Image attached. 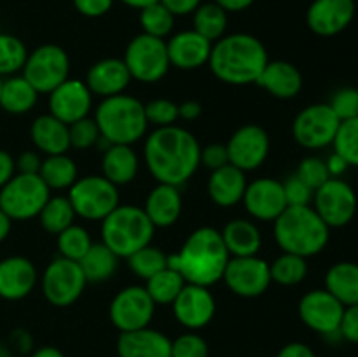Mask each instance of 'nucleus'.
<instances>
[{
    "instance_id": "nucleus-1",
    "label": "nucleus",
    "mask_w": 358,
    "mask_h": 357,
    "mask_svg": "<svg viewBox=\"0 0 358 357\" xmlns=\"http://www.w3.org/2000/svg\"><path fill=\"white\" fill-rule=\"evenodd\" d=\"M201 146L189 130L182 126L156 128L147 135L143 160L157 184L180 188L201 164Z\"/></svg>"
},
{
    "instance_id": "nucleus-2",
    "label": "nucleus",
    "mask_w": 358,
    "mask_h": 357,
    "mask_svg": "<svg viewBox=\"0 0 358 357\" xmlns=\"http://www.w3.org/2000/svg\"><path fill=\"white\" fill-rule=\"evenodd\" d=\"M229 258L220 231L203 226L189 234L177 254L168 255V266L177 270L187 284L210 287L222 280Z\"/></svg>"
},
{
    "instance_id": "nucleus-3",
    "label": "nucleus",
    "mask_w": 358,
    "mask_h": 357,
    "mask_svg": "<svg viewBox=\"0 0 358 357\" xmlns=\"http://www.w3.org/2000/svg\"><path fill=\"white\" fill-rule=\"evenodd\" d=\"M268 62V51L257 37L231 34L213 42L208 65L213 76L222 83L248 86L257 83Z\"/></svg>"
},
{
    "instance_id": "nucleus-4",
    "label": "nucleus",
    "mask_w": 358,
    "mask_h": 357,
    "mask_svg": "<svg viewBox=\"0 0 358 357\" xmlns=\"http://www.w3.org/2000/svg\"><path fill=\"white\" fill-rule=\"evenodd\" d=\"M275 240L283 252L311 258L327 247L331 227L311 205L287 206L275 220Z\"/></svg>"
},
{
    "instance_id": "nucleus-5",
    "label": "nucleus",
    "mask_w": 358,
    "mask_h": 357,
    "mask_svg": "<svg viewBox=\"0 0 358 357\" xmlns=\"http://www.w3.org/2000/svg\"><path fill=\"white\" fill-rule=\"evenodd\" d=\"M94 121L100 130L101 140L108 142V146H133L145 136L149 128L145 105L126 93L103 98L94 112Z\"/></svg>"
},
{
    "instance_id": "nucleus-6",
    "label": "nucleus",
    "mask_w": 358,
    "mask_h": 357,
    "mask_svg": "<svg viewBox=\"0 0 358 357\" xmlns=\"http://www.w3.org/2000/svg\"><path fill=\"white\" fill-rule=\"evenodd\" d=\"M156 227L145 210L135 205H117L101 220V241L117 258H129L152 244Z\"/></svg>"
},
{
    "instance_id": "nucleus-7",
    "label": "nucleus",
    "mask_w": 358,
    "mask_h": 357,
    "mask_svg": "<svg viewBox=\"0 0 358 357\" xmlns=\"http://www.w3.org/2000/svg\"><path fill=\"white\" fill-rule=\"evenodd\" d=\"M49 198L51 189L38 174H16L0 188V209L13 220L38 217Z\"/></svg>"
},
{
    "instance_id": "nucleus-8",
    "label": "nucleus",
    "mask_w": 358,
    "mask_h": 357,
    "mask_svg": "<svg viewBox=\"0 0 358 357\" xmlns=\"http://www.w3.org/2000/svg\"><path fill=\"white\" fill-rule=\"evenodd\" d=\"M131 79L143 84H152L163 79L170 70V58L164 38L140 34L126 46L124 58Z\"/></svg>"
},
{
    "instance_id": "nucleus-9",
    "label": "nucleus",
    "mask_w": 358,
    "mask_h": 357,
    "mask_svg": "<svg viewBox=\"0 0 358 357\" xmlns=\"http://www.w3.org/2000/svg\"><path fill=\"white\" fill-rule=\"evenodd\" d=\"M66 196L76 216L86 220H103L119 205L117 186L112 184L103 175L77 178Z\"/></svg>"
},
{
    "instance_id": "nucleus-10",
    "label": "nucleus",
    "mask_w": 358,
    "mask_h": 357,
    "mask_svg": "<svg viewBox=\"0 0 358 357\" xmlns=\"http://www.w3.org/2000/svg\"><path fill=\"white\" fill-rule=\"evenodd\" d=\"M23 77L38 94H49L70 77V58L56 44H42L31 52L23 66Z\"/></svg>"
},
{
    "instance_id": "nucleus-11",
    "label": "nucleus",
    "mask_w": 358,
    "mask_h": 357,
    "mask_svg": "<svg viewBox=\"0 0 358 357\" xmlns=\"http://www.w3.org/2000/svg\"><path fill=\"white\" fill-rule=\"evenodd\" d=\"M86 276L77 261L66 258H56L45 266L42 273V293L49 304L66 308L76 303L86 289Z\"/></svg>"
},
{
    "instance_id": "nucleus-12",
    "label": "nucleus",
    "mask_w": 358,
    "mask_h": 357,
    "mask_svg": "<svg viewBox=\"0 0 358 357\" xmlns=\"http://www.w3.org/2000/svg\"><path fill=\"white\" fill-rule=\"evenodd\" d=\"M341 121L329 104H313L296 115L292 122V135L304 149H324L332 146Z\"/></svg>"
},
{
    "instance_id": "nucleus-13",
    "label": "nucleus",
    "mask_w": 358,
    "mask_h": 357,
    "mask_svg": "<svg viewBox=\"0 0 358 357\" xmlns=\"http://www.w3.org/2000/svg\"><path fill=\"white\" fill-rule=\"evenodd\" d=\"M313 209L329 227L348 226L358 210L355 189L341 177H331L315 191Z\"/></svg>"
},
{
    "instance_id": "nucleus-14",
    "label": "nucleus",
    "mask_w": 358,
    "mask_h": 357,
    "mask_svg": "<svg viewBox=\"0 0 358 357\" xmlns=\"http://www.w3.org/2000/svg\"><path fill=\"white\" fill-rule=\"evenodd\" d=\"M154 312H156V303L149 296L145 287L129 286L112 298L108 317L114 328L121 332H129L149 328Z\"/></svg>"
},
{
    "instance_id": "nucleus-15",
    "label": "nucleus",
    "mask_w": 358,
    "mask_h": 357,
    "mask_svg": "<svg viewBox=\"0 0 358 357\" xmlns=\"http://www.w3.org/2000/svg\"><path fill=\"white\" fill-rule=\"evenodd\" d=\"M224 284L240 298H257L271 286L269 262L257 255L229 258L222 275Z\"/></svg>"
},
{
    "instance_id": "nucleus-16",
    "label": "nucleus",
    "mask_w": 358,
    "mask_h": 357,
    "mask_svg": "<svg viewBox=\"0 0 358 357\" xmlns=\"http://www.w3.org/2000/svg\"><path fill=\"white\" fill-rule=\"evenodd\" d=\"M299 317L304 326L324 336L339 335L345 304L336 300L327 289H313L299 301Z\"/></svg>"
},
{
    "instance_id": "nucleus-17",
    "label": "nucleus",
    "mask_w": 358,
    "mask_h": 357,
    "mask_svg": "<svg viewBox=\"0 0 358 357\" xmlns=\"http://www.w3.org/2000/svg\"><path fill=\"white\" fill-rule=\"evenodd\" d=\"M229 163L245 174L262 167L269 154V135L262 126L243 125L231 135L226 144Z\"/></svg>"
},
{
    "instance_id": "nucleus-18",
    "label": "nucleus",
    "mask_w": 358,
    "mask_h": 357,
    "mask_svg": "<svg viewBox=\"0 0 358 357\" xmlns=\"http://www.w3.org/2000/svg\"><path fill=\"white\" fill-rule=\"evenodd\" d=\"M243 206L248 216L262 223H275L287 209L283 182L271 177L255 178L247 186L243 195Z\"/></svg>"
},
{
    "instance_id": "nucleus-19",
    "label": "nucleus",
    "mask_w": 358,
    "mask_h": 357,
    "mask_svg": "<svg viewBox=\"0 0 358 357\" xmlns=\"http://www.w3.org/2000/svg\"><path fill=\"white\" fill-rule=\"evenodd\" d=\"M173 315L178 324L196 331L212 322L215 315V298L210 293L208 287L185 284L175 301L171 303Z\"/></svg>"
},
{
    "instance_id": "nucleus-20",
    "label": "nucleus",
    "mask_w": 358,
    "mask_h": 357,
    "mask_svg": "<svg viewBox=\"0 0 358 357\" xmlns=\"http://www.w3.org/2000/svg\"><path fill=\"white\" fill-rule=\"evenodd\" d=\"M93 107V93L86 83L79 79H66L49 93V114L65 125L87 118Z\"/></svg>"
},
{
    "instance_id": "nucleus-21",
    "label": "nucleus",
    "mask_w": 358,
    "mask_h": 357,
    "mask_svg": "<svg viewBox=\"0 0 358 357\" xmlns=\"http://www.w3.org/2000/svg\"><path fill=\"white\" fill-rule=\"evenodd\" d=\"M355 0H313L306 13V23L320 37H334L352 24Z\"/></svg>"
},
{
    "instance_id": "nucleus-22",
    "label": "nucleus",
    "mask_w": 358,
    "mask_h": 357,
    "mask_svg": "<svg viewBox=\"0 0 358 357\" xmlns=\"http://www.w3.org/2000/svg\"><path fill=\"white\" fill-rule=\"evenodd\" d=\"M212 42L194 30H184L175 34L166 42L170 65L178 70H196L206 65L212 52Z\"/></svg>"
},
{
    "instance_id": "nucleus-23",
    "label": "nucleus",
    "mask_w": 358,
    "mask_h": 357,
    "mask_svg": "<svg viewBox=\"0 0 358 357\" xmlns=\"http://www.w3.org/2000/svg\"><path fill=\"white\" fill-rule=\"evenodd\" d=\"M37 286V268L23 255H10L0 261V298L20 301Z\"/></svg>"
},
{
    "instance_id": "nucleus-24",
    "label": "nucleus",
    "mask_w": 358,
    "mask_h": 357,
    "mask_svg": "<svg viewBox=\"0 0 358 357\" xmlns=\"http://www.w3.org/2000/svg\"><path fill=\"white\" fill-rule=\"evenodd\" d=\"M131 83V76L121 58H103L87 70L86 86L96 97L108 98L124 93Z\"/></svg>"
},
{
    "instance_id": "nucleus-25",
    "label": "nucleus",
    "mask_w": 358,
    "mask_h": 357,
    "mask_svg": "<svg viewBox=\"0 0 358 357\" xmlns=\"http://www.w3.org/2000/svg\"><path fill=\"white\" fill-rule=\"evenodd\" d=\"M115 349L119 357H171V340L157 329L143 328L121 332Z\"/></svg>"
},
{
    "instance_id": "nucleus-26",
    "label": "nucleus",
    "mask_w": 358,
    "mask_h": 357,
    "mask_svg": "<svg viewBox=\"0 0 358 357\" xmlns=\"http://www.w3.org/2000/svg\"><path fill=\"white\" fill-rule=\"evenodd\" d=\"M255 84L278 100H290L303 90V74L294 63L276 59V62H268Z\"/></svg>"
},
{
    "instance_id": "nucleus-27",
    "label": "nucleus",
    "mask_w": 358,
    "mask_h": 357,
    "mask_svg": "<svg viewBox=\"0 0 358 357\" xmlns=\"http://www.w3.org/2000/svg\"><path fill=\"white\" fill-rule=\"evenodd\" d=\"M247 186L248 182L245 177V172L229 163L212 172L206 189H208L210 200L217 206L229 209V206H234L243 200Z\"/></svg>"
},
{
    "instance_id": "nucleus-28",
    "label": "nucleus",
    "mask_w": 358,
    "mask_h": 357,
    "mask_svg": "<svg viewBox=\"0 0 358 357\" xmlns=\"http://www.w3.org/2000/svg\"><path fill=\"white\" fill-rule=\"evenodd\" d=\"M154 227H170L182 216V195L177 186L157 184L149 192L143 205Z\"/></svg>"
},
{
    "instance_id": "nucleus-29",
    "label": "nucleus",
    "mask_w": 358,
    "mask_h": 357,
    "mask_svg": "<svg viewBox=\"0 0 358 357\" xmlns=\"http://www.w3.org/2000/svg\"><path fill=\"white\" fill-rule=\"evenodd\" d=\"M30 136L34 146L45 156L66 154V150L70 149L69 125L51 114H42L35 118L30 126Z\"/></svg>"
},
{
    "instance_id": "nucleus-30",
    "label": "nucleus",
    "mask_w": 358,
    "mask_h": 357,
    "mask_svg": "<svg viewBox=\"0 0 358 357\" xmlns=\"http://www.w3.org/2000/svg\"><path fill=\"white\" fill-rule=\"evenodd\" d=\"M138 167V156L131 146L112 144L105 149L103 160H101V172H103V177L108 178L117 188L135 181Z\"/></svg>"
},
{
    "instance_id": "nucleus-31",
    "label": "nucleus",
    "mask_w": 358,
    "mask_h": 357,
    "mask_svg": "<svg viewBox=\"0 0 358 357\" xmlns=\"http://www.w3.org/2000/svg\"><path fill=\"white\" fill-rule=\"evenodd\" d=\"M231 258L257 255L262 247V234L255 223L248 219H233L220 231Z\"/></svg>"
},
{
    "instance_id": "nucleus-32",
    "label": "nucleus",
    "mask_w": 358,
    "mask_h": 357,
    "mask_svg": "<svg viewBox=\"0 0 358 357\" xmlns=\"http://www.w3.org/2000/svg\"><path fill=\"white\" fill-rule=\"evenodd\" d=\"M325 289L345 307L358 303V262L339 261L325 273Z\"/></svg>"
},
{
    "instance_id": "nucleus-33",
    "label": "nucleus",
    "mask_w": 358,
    "mask_h": 357,
    "mask_svg": "<svg viewBox=\"0 0 358 357\" xmlns=\"http://www.w3.org/2000/svg\"><path fill=\"white\" fill-rule=\"evenodd\" d=\"M38 100V93L23 76H10L3 80L0 107L14 115L30 112Z\"/></svg>"
},
{
    "instance_id": "nucleus-34",
    "label": "nucleus",
    "mask_w": 358,
    "mask_h": 357,
    "mask_svg": "<svg viewBox=\"0 0 358 357\" xmlns=\"http://www.w3.org/2000/svg\"><path fill=\"white\" fill-rule=\"evenodd\" d=\"M117 255L103 241H100V244L91 245L86 255L79 261V265L83 268L87 284H101L114 276L115 270H117Z\"/></svg>"
},
{
    "instance_id": "nucleus-35",
    "label": "nucleus",
    "mask_w": 358,
    "mask_h": 357,
    "mask_svg": "<svg viewBox=\"0 0 358 357\" xmlns=\"http://www.w3.org/2000/svg\"><path fill=\"white\" fill-rule=\"evenodd\" d=\"M38 175L45 182V186L55 191L70 189L79 178L76 161L66 154H55V156H48L45 160H42Z\"/></svg>"
},
{
    "instance_id": "nucleus-36",
    "label": "nucleus",
    "mask_w": 358,
    "mask_h": 357,
    "mask_svg": "<svg viewBox=\"0 0 358 357\" xmlns=\"http://www.w3.org/2000/svg\"><path fill=\"white\" fill-rule=\"evenodd\" d=\"M192 14H194L192 16V24H194L192 30L198 31L206 41L213 44V42H217L220 37L226 35L227 13L222 7L217 6L215 2L201 4Z\"/></svg>"
},
{
    "instance_id": "nucleus-37",
    "label": "nucleus",
    "mask_w": 358,
    "mask_h": 357,
    "mask_svg": "<svg viewBox=\"0 0 358 357\" xmlns=\"http://www.w3.org/2000/svg\"><path fill=\"white\" fill-rule=\"evenodd\" d=\"M73 219H76V212H73L69 196H51L38 214L41 226L49 234H59L65 231L66 227L72 226Z\"/></svg>"
},
{
    "instance_id": "nucleus-38",
    "label": "nucleus",
    "mask_w": 358,
    "mask_h": 357,
    "mask_svg": "<svg viewBox=\"0 0 358 357\" xmlns=\"http://www.w3.org/2000/svg\"><path fill=\"white\" fill-rule=\"evenodd\" d=\"M145 282L147 293H149V296L152 298L156 304H171L175 298L180 294V290L184 289L185 284H187L184 276L171 266H166V268L161 270L159 273L150 276Z\"/></svg>"
},
{
    "instance_id": "nucleus-39",
    "label": "nucleus",
    "mask_w": 358,
    "mask_h": 357,
    "mask_svg": "<svg viewBox=\"0 0 358 357\" xmlns=\"http://www.w3.org/2000/svg\"><path fill=\"white\" fill-rule=\"evenodd\" d=\"M269 273H271V282L285 287L297 286L308 276V261L301 255L283 252L269 265Z\"/></svg>"
},
{
    "instance_id": "nucleus-40",
    "label": "nucleus",
    "mask_w": 358,
    "mask_h": 357,
    "mask_svg": "<svg viewBox=\"0 0 358 357\" xmlns=\"http://www.w3.org/2000/svg\"><path fill=\"white\" fill-rule=\"evenodd\" d=\"M126 259H128L129 270L143 280H149L150 276H154L168 266V255L159 247H154L152 244L140 248Z\"/></svg>"
},
{
    "instance_id": "nucleus-41",
    "label": "nucleus",
    "mask_w": 358,
    "mask_h": 357,
    "mask_svg": "<svg viewBox=\"0 0 358 357\" xmlns=\"http://www.w3.org/2000/svg\"><path fill=\"white\" fill-rule=\"evenodd\" d=\"M56 237H58L56 245H58L59 255L77 262L86 255V252L93 245V240H91L86 227L77 226V224H72V226H69L65 231L56 234Z\"/></svg>"
},
{
    "instance_id": "nucleus-42",
    "label": "nucleus",
    "mask_w": 358,
    "mask_h": 357,
    "mask_svg": "<svg viewBox=\"0 0 358 357\" xmlns=\"http://www.w3.org/2000/svg\"><path fill=\"white\" fill-rule=\"evenodd\" d=\"M28 49L21 38L10 34H0V76H14L23 70Z\"/></svg>"
},
{
    "instance_id": "nucleus-43",
    "label": "nucleus",
    "mask_w": 358,
    "mask_h": 357,
    "mask_svg": "<svg viewBox=\"0 0 358 357\" xmlns=\"http://www.w3.org/2000/svg\"><path fill=\"white\" fill-rule=\"evenodd\" d=\"M140 24L143 34L152 37L164 38L171 34L175 24V16L161 2H154L150 6L140 9Z\"/></svg>"
},
{
    "instance_id": "nucleus-44",
    "label": "nucleus",
    "mask_w": 358,
    "mask_h": 357,
    "mask_svg": "<svg viewBox=\"0 0 358 357\" xmlns=\"http://www.w3.org/2000/svg\"><path fill=\"white\" fill-rule=\"evenodd\" d=\"M332 147L350 167L358 168V118L341 121Z\"/></svg>"
},
{
    "instance_id": "nucleus-45",
    "label": "nucleus",
    "mask_w": 358,
    "mask_h": 357,
    "mask_svg": "<svg viewBox=\"0 0 358 357\" xmlns=\"http://www.w3.org/2000/svg\"><path fill=\"white\" fill-rule=\"evenodd\" d=\"M69 135L70 147L79 150L91 149V147H94L101 140L96 121L91 118L79 119V121L69 125Z\"/></svg>"
},
{
    "instance_id": "nucleus-46",
    "label": "nucleus",
    "mask_w": 358,
    "mask_h": 357,
    "mask_svg": "<svg viewBox=\"0 0 358 357\" xmlns=\"http://www.w3.org/2000/svg\"><path fill=\"white\" fill-rule=\"evenodd\" d=\"M147 122L154 125L156 128L173 126L178 121V105L168 98H156L145 104Z\"/></svg>"
},
{
    "instance_id": "nucleus-47",
    "label": "nucleus",
    "mask_w": 358,
    "mask_h": 357,
    "mask_svg": "<svg viewBox=\"0 0 358 357\" xmlns=\"http://www.w3.org/2000/svg\"><path fill=\"white\" fill-rule=\"evenodd\" d=\"M297 177L304 182L306 186H310L313 191H317L320 186H324L325 182L331 178V174H329V168L325 160L317 156H308L304 158L299 163L296 172Z\"/></svg>"
},
{
    "instance_id": "nucleus-48",
    "label": "nucleus",
    "mask_w": 358,
    "mask_h": 357,
    "mask_svg": "<svg viewBox=\"0 0 358 357\" xmlns=\"http://www.w3.org/2000/svg\"><path fill=\"white\" fill-rule=\"evenodd\" d=\"M329 105L339 121L358 118V88H341L332 94Z\"/></svg>"
},
{
    "instance_id": "nucleus-49",
    "label": "nucleus",
    "mask_w": 358,
    "mask_h": 357,
    "mask_svg": "<svg viewBox=\"0 0 358 357\" xmlns=\"http://www.w3.org/2000/svg\"><path fill=\"white\" fill-rule=\"evenodd\" d=\"M171 357H208V343L196 332H185L171 342Z\"/></svg>"
},
{
    "instance_id": "nucleus-50",
    "label": "nucleus",
    "mask_w": 358,
    "mask_h": 357,
    "mask_svg": "<svg viewBox=\"0 0 358 357\" xmlns=\"http://www.w3.org/2000/svg\"><path fill=\"white\" fill-rule=\"evenodd\" d=\"M283 191H285L287 205L289 206H303L310 205L313 202L315 191L310 186L304 184L297 175H292V177L283 182Z\"/></svg>"
},
{
    "instance_id": "nucleus-51",
    "label": "nucleus",
    "mask_w": 358,
    "mask_h": 357,
    "mask_svg": "<svg viewBox=\"0 0 358 357\" xmlns=\"http://www.w3.org/2000/svg\"><path fill=\"white\" fill-rule=\"evenodd\" d=\"M201 164H205L210 170H217L226 164H229V154H227L226 144H210V146L201 147Z\"/></svg>"
},
{
    "instance_id": "nucleus-52",
    "label": "nucleus",
    "mask_w": 358,
    "mask_h": 357,
    "mask_svg": "<svg viewBox=\"0 0 358 357\" xmlns=\"http://www.w3.org/2000/svg\"><path fill=\"white\" fill-rule=\"evenodd\" d=\"M339 336L350 343H358V303L345 307L339 324Z\"/></svg>"
},
{
    "instance_id": "nucleus-53",
    "label": "nucleus",
    "mask_w": 358,
    "mask_h": 357,
    "mask_svg": "<svg viewBox=\"0 0 358 357\" xmlns=\"http://www.w3.org/2000/svg\"><path fill=\"white\" fill-rule=\"evenodd\" d=\"M114 6V0H73V7L86 18H100Z\"/></svg>"
},
{
    "instance_id": "nucleus-54",
    "label": "nucleus",
    "mask_w": 358,
    "mask_h": 357,
    "mask_svg": "<svg viewBox=\"0 0 358 357\" xmlns=\"http://www.w3.org/2000/svg\"><path fill=\"white\" fill-rule=\"evenodd\" d=\"M175 18L177 16H187L192 14L199 6L201 0H159Z\"/></svg>"
},
{
    "instance_id": "nucleus-55",
    "label": "nucleus",
    "mask_w": 358,
    "mask_h": 357,
    "mask_svg": "<svg viewBox=\"0 0 358 357\" xmlns=\"http://www.w3.org/2000/svg\"><path fill=\"white\" fill-rule=\"evenodd\" d=\"M41 164V156L34 150H27V153L20 154V158L16 160V172L17 174H38Z\"/></svg>"
},
{
    "instance_id": "nucleus-56",
    "label": "nucleus",
    "mask_w": 358,
    "mask_h": 357,
    "mask_svg": "<svg viewBox=\"0 0 358 357\" xmlns=\"http://www.w3.org/2000/svg\"><path fill=\"white\" fill-rule=\"evenodd\" d=\"M16 175V160L7 150L0 149V188Z\"/></svg>"
},
{
    "instance_id": "nucleus-57",
    "label": "nucleus",
    "mask_w": 358,
    "mask_h": 357,
    "mask_svg": "<svg viewBox=\"0 0 358 357\" xmlns=\"http://www.w3.org/2000/svg\"><path fill=\"white\" fill-rule=\"evenodd\" d=\"M276 357H317V356H315L311 346H308L306 343L292 342V343H287V345L280 350Z\"/></svg>"
},
{
    "instance_id": "nucleus-58",
    "label": "nucleus",
    "mask_w": 358,
    "mask_h": 357,
    "mask_svg": "<svg viewBox=\"0 0 358 357\" xmlns=\"http://www.w3.org/2000/svg\"><path fill=\"white\" fill-rule=\"evenodd\" d=\"M201 104L196 100H185L178 105V118L184 119V121H196L201 115Z\"/></svg>"
},
{
    "instance_id": "nucleus-59",
    "label": "nucleus",
    "mask_w": 358,
    "mask_h": 357,
    "mask_svg": "<svg viewBox=\"0 0 358 357\" xmlns=\"http://www.w3.org/2000/svg\"><path fill=\"white\" fill-rule=\"evenodd\" d=\"M325 163H327V168H329V174H331V177H341V175L345 174V172L350 168V164L346 163V161L336 153H332V156L329 158Z\"/></svg>"
},
{
    "instance_id": "nucleus-60",
    "label": "nucleus",
    "mask_w": 358,
    "mask_h": 357,
    "mask_svg": "<svg viewBox=\"0 0 358 357\" xmlns=\"http://www.w3.org/2000/svg\"><path fill=\"white\" fill-rule=\"evenodd\" d=\"M226 13H241L254 4V0H213Z\"/></svg>"
},
{
    "instance_id": "nucleus-61",
    "label": "nucleus",
    "mask_w": 358,
    "mask_h": 357,
    "mask_svg": "<svg viewBox=\"0 0 358 357\" xmlns=\"http://www.w3.org/2000/svg\"><path fill=\"white\" fill-rule=\"evenodd\" d=\"M10 227H13V219L0 209V244L9 237Z\"/></svg>"
},
{
    "instance_id": "nucleus-62",
    "label": "nucleus",
    "mask_w": 358,
    "mask_h": 357,
    "mask_svg": "<svg viewBox=\"0 0 358 357\" xmlns=\"http://www.w3.org/2000/svg\"><path fill=\"white\" fill-rule=\"evenodd\" d=\"M31 357H65L63 356V352L59 349H56V346H41L38 350H35L34 354H31Z\"/></svg>"
},
{
    "instance_id": "nucleus-63",
    "label": "nucleus",
    "mask_w": 358,
    "mask_h": 357,
    "mask_svg": "<svg viewBox=\"0 0 358 357\" xmlns=\"http://www.w3.org/2000/svg\"><path fill=\"white\" fill-rule=\"evenodd\" d=\"M122 4H126L128 7H133V9H143V7L150 6L154 2H159V0H121Z\"/></svg>"
},
{
    "instance_id": "nucleus-64",
    "label": "nucleus",
    "mask_w": 358,
    "mask_h": 357,
    "mask_svg": "<svg viewBox=\"0 0 358 357\" xmlns=\"http://www.w3.org/2000/svg\"><path fill=\"white\" fill-rule=\"evenodd\" d=\"M2 86H3V79L2 76H0V94H2Z\"/></svg>"
}]
</instances>
